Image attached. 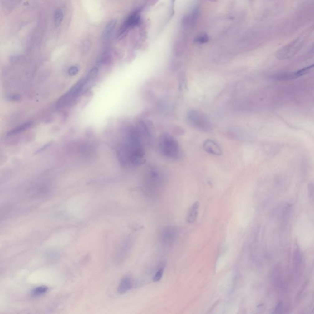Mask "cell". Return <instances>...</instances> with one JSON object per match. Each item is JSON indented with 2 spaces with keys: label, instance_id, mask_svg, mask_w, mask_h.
Instances as JSON below:
<instances>
[{
  "label": "cell",
  "instance_id": "14",
  "mask_svg": "<svg viewBox=\"0 0 314 314\" xmlns=\"http://www.w3.org/2000/svg\"><path fill=\"white\" fill-rule=\"evenodd\" d=\"M208 41H209V38L207 37V36L206 35H201L196 39V42L199 43V44H204Z\"/></svg>",
  "mask_w": 314,
  "mask_h": 314
},
{
  "label": "cell",
  "instance_id": "11",
  "mask_svg": "<svg viewBox=\"0 0 314 314\" xmlns=\"http://www.w3.org/2000/svg\"><path fill=\"white\" fill-rule=\"evenodd\" d=\"M63 17L64 15L61 9H58L55 11L54 19V25L56 28H58L61 25L63 20Z\"/></svg>",
  "mask_w": 314,
  "mask_h": 314
},
{
  "label": "cell",
  "instance_id": "2",
  "mask_svg": "<svg viewBox=\"0 0 314 314\" xmlns=\"http://www.w3.org/2000/svg\"><path fill=\"white\" fill-rule=\"evenodd\" d=\"M304 40V38L300 37L293 39L289 43L283 45L277 51L275 54L276 59L279 60L291 59L300 50L303 45Z\"/></svg>",
  "mask_w": 314,
  "mask_h": 314
},
{
  "label": "cell",
  "instance_id": "12",
  "mask_svg": "<svg viewBox=\"0 0 314 314\" xmlns=\"http://www.w3.org/2000/svg\"><path fill=\"white\" fill-rule=\"evenodd\" d=\"M164 265H160L159 266L158 269H157V272L155 273V274L154 275V278H153V280L155 282H157L158 281H159L162 277H163V273H164Z\"/></svg>",
  "mask_w": 314,
  "mask_h": 314
},
{
  "label": "cell",
  "instance_id": "15",
  "mask_svg": "<svg viewBox=\"0 0 314 314\" xmlns=\"http://www.w3.org/2000/svg\"><path fill=\"white\" fill-rule=\"evenodd\" d=\"M78 71V68L76 67V66H73L71 67L69 70V73L71 74V75H74L76 73H77Z\"/></svg>",
  "mask_w": 314,
  "mask_h": 314
},
{
  "label": "cell",
  "instance_id": "18",
  "mask_svg": "<svg viewBox=\"0 0 314 314\" xmlns=\"http://www.w3.org/2000/svg\"><path fill=\"white\" fill-rule=\"evenodd\" d=\"M210 1H216V0H210Z\"/></svg>",
  "mask_w": 314,
  "mask_h": 314
},
{
  "label": "cell",
  "instance_id": "13",
  "mask_svg": "<svg viewBox=\"0 0 314 314\" xmlns=\"http://www.w3.org/2000/svg\"><path fill=\"white\" fill-rule=\"evenodd\" d=\"M48 290V288L45 286H40L34 289L32 292V294L35 296H38L44 294Z\"/></svg>",
  "mask_w": 314,
  "mask_h": 314
},
{
  "label": "cell",
  "instance_id": "3",
  "mask_svg": "<svg viewBox=\"0 0 314 314\" xmlns=\"http://www.w3.org/2000/svg\"><path fill=\"white\" fill-rule=\"evenodd\" d=\"M187 117L189 123L198 130L209 131L212 129V125L209 118L199 111L195 110L189 111Z\"/></svg>",
  "mask_w": 314,
  "mask_h": 314
},
{
  "label": "cell",
  "instance_id": "10",
  "mask_svg": "<svg viewBox=\"0 0 314 314\" xmlns=\"http://www.w3.org/2000/svg\"><path fill=\"white\" fill-rule=\"evenodd\" d=\"M199 209V202L196 201L190 208L187 216V221L188 223H193L196 221L198 215V211Z\"/></svg>",
  "mask_w": 314,
  "mask_h": 314
},
{
  "label": "cell",
  "instance_id": "5",
  "mask_svg": "<svg viewBox=\"0 0 314 314\" xmlns=\"http://www.w3.org/2000/svg\"><path fill=\"white\" fill-rule=\"evenodd\" d=\"M140 20V14L139 11L133 13L122 25L118 33V38H121L131 29L135 26Z\"/></svg>",
  "mask_w": 314,
  "mask_h": 314
},
{
  "label": "cell",
  "instance_id": "8",
  "mask_svg": "<svg viewBox=\"0 0 314 314\" xmlns=\"http://www.w3.org/2000/svg\"><path fill=\"white\" fill-rule=\"evenodd\" d=\"M133 286V279L129 276H126L123 277L120 282L117 288L118 292L120 294H123L131 289Z\"/></svg>",
  "mask_w": 314,
  "mask_h": 314
},
{
  "label": "cell",
  "instance_id": "9",
  "mask_svg": "<svg viewBox=\"0 0 314 314\" xmlns=\"http://www.w3.org/2000/svg\"><path fill=\"white\" fill-rule=\"evenodd\" d=\"M117 20H111L105 27L103 33H102V41L104 42H107L110 38H111L113 31L116 26Z\"/></svg>",
  "mask_w": 314,
  "mask_h": 314
},
{
  "label": "cell",
  "instance_id": "1",
  "mask_svg": "<svg viewBox=\"0 0 314 314\" xmlns=\"http://www.w3.org/2000/svg\"><path fill=\"white\" fill-rule=\"evenodd\" d=\"M159 147L161 154L171 159H178L180 155V149L178 142L169 135H162L159 140Z\"/></svg>",
  "mask_w": 314,
  "mask_h": 314
},
{
  "label": "cell",
  "instance_id": "6",
  "mask_svg": "<svg viewBox=\"0 0 314 314\" xmlns=\"http://www.w3.org/2000/svg\"><path fill=\"white\" fill-rule=\"evenodd\" d=\"M176 236L177 230L176 228L173 226L167 227L163 230L161 234L162 242L164 244H171L175 240Z\"/></svg>",
  "mask_w": 314,
  "mask_h": 314
},
{
  "label": "cell",
  "instance_id": "7",
  "mask_svg": "<svg viewBox=\"0 0 314 314\" xmlns=\"http://www.w3.org/2000/svg\"><path fill=\"white\" fill-rule=\"evenodd\" d=\"M203 147L204 150L211 154L219 155L221 154L220 147L215 141H213L212 140L208 139L206 140L204 143Z\"/></svg>",
  "mask_w": 314,
  "mask_h": 314
},
{
  "label": "cell",
  "instance_id": "17",
  "mask_svg": "<svg viewBox=\"0 0 314 314\" xmlns=\"http://www.w3.org/2000/svg\"><path fill=\"white\" fill-rule=\"evenodd\" d=\"M311 313H312V314H314V308H313V309H312V311L311 312Z\"/></svg>",
  "mask_w": 314,
  "mask_h": 314
},
{
  "label": "cell",
  "instance_id": "4",
  "mask_svg": "<svg viewBox=\"0 0 314 314\" xmlns=\"http://www.w3.org/2000/svg\"><path fill=\"white\" fill-rule=\"evenodd\" d=\"M314 68V63L306 66L305 68H303L301 69H299L295 72L290 73H280V74H275L273 78L278 80H292L294 78H298L300 77H302V76H304L307 74H308L313 68Z\"/></svg>",
  "mask_w": 314,
  "mask_h": 314
},
{
  "label": "cell",
  "instance_id": "16",
  "mask_svg": "<svg viewBox=\"0 0 314 314\" xmlns=\"http://www.w3.org/2000/svg\"><path fill=\"white\" fill-rule=\"evenodd\" d=\"M311 51H312V52H314V45L313 46H312V49H311Z\"/></svg>",
  "mask_w": 314,
  "mask_h": 314
}]
</instances>
